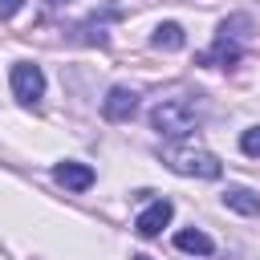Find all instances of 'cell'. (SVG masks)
Masks as SVG:
<instances>
[{
	"mask_svg": "<svg viewBox=\"0 0 260 260\" xmlns=\"http://www.w3.org/2000/svg\"><path fill=\"white\" fill-rule=\"evenodd\" d=\"M199 122H203V106L191 98H167L150 110V126L167 138H187L191 130H199Z\"/></svg>",
	"mask_w": 260,
	"mask_h": 260,
	"instance_id": "6da1fadb",
	"label": "cell"
},
{
	"mask_svg": "<svg viewBox=\"0 0 260 260\" xmlns=\"http://www.w3.org/2000/svg\"><path fill=\"white\" fill-rule=\"evenodd\" d=\"M162 162L179 175H195V179H219L223 162L211 154V150H199V146H167L162 150Z\"/></svg>",
	"mask_w": 260,
	"mask_h": 260,
	"instance_id": "7a4b0ae2",
	"label": "cell"
},
{
	"mask_svg": "<svg viewBox=\"0 0 260 260\" xmlns=\"http://www.w3.org/2000/svg\"><path fill=\"white\" fill-rule=\"evenodd\" d=\"M8 77H12V93H16L20 106H32V102L45 93V73H41V65H32V61H16Z\"/></svg>",
	"mask_w": 260,
	"mask_h": 260,
	"instance_id": "3957f363",
	"label": "cell"
},
{
	"mask_svg": "<svg viewBox=\"0 0 260 260\" xmlns=\"http://www.w3.org/2000/svg\"><path fill=\"white\" fill-rule=\"evenodd\" d=\"M171 215H175V203H171V199H154V203L134 219V232H138L142 240H154V236L171 223Z\"/></svg>",
	"mask_w": 260,
	"mask_h": 260,
	"instance_id": "277c9868",
	"label": "cell"
},
{
	"mask_svg": "<svg viewBox=\"0 0 260 260\" xmlns=\"http://www.w3.org/2000/svg\"><path fill=\"white\" fill-rule=\"evenodd\" d=\"M134 110H138V93L126 89V85H114V89L106 93V102H102V114H106L110 122H130Z\"/></svg>",
	"mask_w": 260,
	"mask_h": 260,
	"instance_id": "5b68a950",
	"label": "cell"
},
{
	"mask_svg": "<svg viewBox=\"0 0 260 260\" xmlns=\"http://www.w3.org/2000/svg\"><path fill=\"white\" fill-rule=\"evenodd\" d=\"M53 179L65 187V191H89L93 187V167H85V162H57L53 167Z\"/></svg>",
	"mask_w": 260,
	"mask_h": 260,
	"instance_id": "8992f818",
	"label": "cell"
},
{
	"mask_svg": "<svg viewBox=\"0 0 260 260\" xmlns=\"http://www.w3.org/2000/svg\"><path fill=\"white\" fill-rule=\"evenodd\" d=\"M175 248L187 252V256H211V252H215V240H211L207 232H199V228H183V232L175 236Z\"/></svg>",
	"mask_w": 260,
	"mask_h": 260,
	"instance_id": "52a82bcc",
	"label": "cell"
},
{
	"mask_svg": "<svg viewBox=\"0 0 260 260\" xmlns=\"http://www.w3.org/2000/svg\"><path fill=\"white\" fill-rule=\"evenodd\" d=\"M195 61H199V65H236V61H240V45H236V41L215 37V45H211L207 53H199Z\"/></svg>",
	"mask_w": 260,
	"mask_h": 260,
	"instance_id": "ba28073f",
	"label": "cell"
},
{
	"mask_svg": "<svg viewBox=\"0 0 260 260\" xmlns=\"http://www.w3.org/2000/svg\"><path fill=\"white\" fill-rule=\"evenodd\" d=\"M223 207H232L240 215H260V195L248 191V187H228L223 191Z\"/></svg>",
	"mask_w": 260,
	"mask_h": 260,
	"instance_id": "9c48e42d",
	"label": "cell"
},
{
	"mask_svg": "<svg viewBox=\"0 0 260 260\" xmlns=\"http://www.w3.org/2000/svg\"><path fill=\"white\" fill-rule=\"evenodd\" d=\"M150 45H154V49H162V53H175V49H183V45H187V37H183V24H175V20L158 24V28H154V37H150Z\"/></svg>",
	"mask_w": 260,
	"mask_h": 260,
	"instance_id": "30bf717a",
	"label": "cell"
},
{
	"mask_svg": "<svg viewBox=\"0 0 260 260\" xmlns=\"http://www.w3.org/2000/svg\"><path fill=\"white\" fill-rule=\"evenodd\" d=\"M219 37H223V41H244V37H252V16H244V12L228 16V20L219 24Z\"/></svg>",
	"mask_w": 260,
	"mask_h": 260,
	"instance_id": "8fae6325",
	"label": "cell"
},
{
	"mask_svg": "<svg viewBox=\"0 0 260 260\" xmlns=\"http://www.w3.org/2000/svg\"><path fill=\"white\" fill-rule=\"evenodd\" d=\"M240 150H244L248 158H260V126H248V130L240 134Z\"/></svg>",
	"mask_w": 260,
	"mask_h": 260,
	"instance_id": "7c38bea8",
	"label": "cell"
},
{
	"mask_svg": "<svg viewBox=\"0 0 260 260\" xmlns=\"http://www.w3.org/2000/svg\"><path fill=\"white\" fill-rule=\"evenodd\" d=\"M24 8V0H0V20H8V16H16Z\"/></svg>",
	"mask_w": 260,
	"mask_h": 260,
	"instance_id": "4fadbf2b",
	"label": "cell"
},
{
	"mask_svg": "<svg viewBox=\"0 0 260 260\" xmlns=\"http://www.w3.org/2000/svg\"><path fill=\"white\" fill-rule=\"evenodd\" d=\"M130 260H150V256H130Z\"/></svg>",
	"mask_w": 260,
	"mask_h": 260,
	"instance_id": "5bb4252c",
	"label": "cell"
},
{
	"mask_svg": "<svg viewBox=\"0 0 260 260\" xmlns=\"http://www.w3.org/2000/svg\"><path fill=\"white\" fill-rule=\"evenodd\" d=\"M53 4H65V0H53Z\"/></svg>",
	"mask_w": 260,
	"mask_h": 260,
	"instance_id": "9a60e30c",
	"label": "cell"
}]
</instances>
